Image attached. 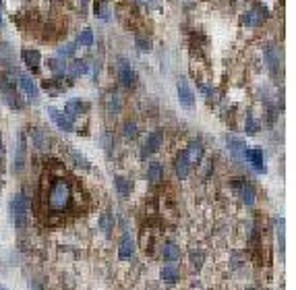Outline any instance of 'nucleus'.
<instances>
[{
  "label": "nucleus",
  "mask_w": 296,
  "mask_h": 290,
  "mask_svg": "<svg viewBox=\"0 0 296 290\" xmlns=\"http://www.w3.org/2000/svg\"><path fill=\"white\" fill-rule=\"evenodd\" d=\"M137 133H139L137 124H135L133 120H126V122H124V127H122V135L126 137V139H135Z\"/></svg>",
  "instance_id": "c85d7f7f"
},
{
  "label": "nucleus",
  "mask_w": 296,
  "mask_h": 290,
  "mask_svg": "<svg viewBox=\"0 0 296 290\" xmlns=\"http://www.w3.org/2000/svg\"><path fill=\"white\" fill-rule=\"evenodd\" d=\"M162 141H164V133L162 131L149 133L147 141H145V147H143V158H147L149 154H156V151L160 149V145H162Z\"/></svg>",
  "instance_id": "1a4fd4ad"
},
{
  "label": "nucleus",
  "mask_w": 296,
  "mask_h": 290,
  "mask_svg": "<svg viewBox=\"0 0 296 290\" xmlns=\"http://www.w3.org/2000/svg\"><path fill=\"white\" fill-rule=\"evenodd\" d=\"M77 46H83V48L93 46V31L91 29H83L81 35L77 37Z\"/></svg>",
  "instance_id": "cd10ccee"
},
{
  "label": "nucleus",
  "mask_w": 296,
  "mask_h": 290,
  "mask_svg": "<svg viewBox=\"0 0 296 290\" xmlns=\"http://www.w3.org/2000/svg\"><path fill=\"white\" fill-rule=\"evenodd\" d=\"M12 73L15 71H10V73H4L2 79H0V89H2V95H4V102L10 106V108H21V100H19V95H17V87H15V83L17 79H12Z\"/></svg>",
  "instance_id": "7ed1b4c3"
},
{
  "label": "nucleus",
  "mask_w": 296,
  "mask_h": 290,
  "mask_svg": "<svg viewBox=\"0 0 296 290\" xmlns=\"http://www.w3.org/2000/svg\"><path fill=\"white\" fill-rule=\"evenodd\" d=\"M265 17H267L265 8H253V10H249L247 15H245V25H249V27H259V25H263Z\"/></svg>",
  "instance_id": "ddd939ff"
},
{
  "label": "nucleus",
  "mask_w": 296,
  "mask_h": 290,
  "mask_svg": "<svg viewBox=\"0 0 296 290\" xmlns=\"http://www.w3.org/2000/svg\"><path fill=\"white\" fill-rule=\"evenodd\" d=\"M137 44H139V50H141V52H147V50H149V41L143 39V37H137Z\"/></svg>",
  "instance_id": "4c0bfd02"
},
{
  "label": "nucleus",
  "mask_w": 296,
  "mask_h": 290,
  "mask_svg": "<svg viewBox=\"0 0 296 290\" xmlns=\"http://www.w3.org/2000/svg\"><path fill=\"white\" fill-rule=\"evenodd\" d=\"M100 228L104 230L106 237H110V234H112V228H114V218H112L110 212H104L100 216Z\"/></svg>",
  "instance_id": "a878e982"
},
{
  "label": "nucleus",
  "mask_w": 296,
  "mask_h": 290,
  "mask_svg": "<svg viewBox=\"0 0 296 290\" xmlns=\"http://www.w3.org/2000/svg\"><path fill=\"white\" fill-rule=\"evenodd\" d=\"M33 143H35V147L39 149V151H46L48 149V145H50V139L44 135V131L41 129H33Z\"/></svg>",
  "instance_id": "393cba45"
},
{
  "label": "nucleus",
  "mask_w": 296,
  "mask_h": 290,
  "mask_svg": "<svg viewBox=\"0 0 296 290\" xmlns=\"http://www.w3.org/2000/svg\"><path fill=\"white\" fill-rule=\"evenodd\" d=\"M21 58H23V62L27 64V68H29V71H37V68H39L41 54H39L37 50H23V52H21Z\"/></svg>",
  "instance_id": "f8f14e48"
},
{
  "label": "nucleus",
  "mask_w": 296,
  "mask_h": 290,
  "mask_svg": "<svg viewBox=\"0 0 296 290\" xmlns=\"http://www.w3.org/2000/svg\"><path fill=\"white\" fill-rule=\"evenodd\" d=\"M48 116L52 118V122L56 124V127L62 129V131H73V129H75V127H73V120H70L64 112H60V110L48 108Z\"/></svg>",
  "instance_id": "423d86ee"
},
{
  "label": "nucleus",
  "mask_w": 296,
  "mask_h": 290,
  "mask_svg": "<svg viewBox=\"0 0 296 290\" xmlns=\"http://www.w3.org/2000/svg\"><path fill=\"white\" fill-rule=\"evenodd\" d=\"M27 216H29V199H27V195H23V193H19V195H15L10 201V218L17 228H25Z\"/></svg>",
  "instance_id": "f03ea898"
},
{
  "label": "nucleus",
  "mask_w": 296,
  "mask_h": 290,
  "mask_svg": "<svg viewBox=\"0 0 296 290\" xmlns=\"http://www.w3.org/2000/svg\"><path fill=\"white\" fill-rule=\"evenodd\" d=\"M87 71H89V62H87V60H83V58H77V60H73V62H70V64L66 66V73H68L70 79L85 75Z\"/></svg>",
  "instance_id": "4468645a"
},
{
  "label": "nucleus",
  "mask_w": 296,
  "mask_h": 290,
  "mask_svg": "<svg viewBox=\"0 0 296 290\" xmlns=\"http://www.w3.org/2000/svg\"><path fill=\"white\" fill-rule=\"evenodd\" d=\"M234 187L241 191V195H243V201L247 205H253L255 203V189H253L249 183H234Z\"/></svg>",
  "instance_id": "6ab92c4d"
},
{
  "label": "nucleus",
  "mask_w": 296,
  "mask_h": 290,
  "mask_svg": "<svg viewBox=\"0 0 296 290\" xmlns=\"http://www.w3.org/2000/svg\"><path fill=\"white\" fill-rule=\"evenodd\" d=\"M77 52V44H64L58 48V58H73Z\"/></svg>",
  "instance_id": "c756f323"
},
{
  "label": "nucleus",
  "mask_w": 296,
  "mask_h": 290,
  "mask_svg": "<svg viewBox=\"0 0 296 290\" xmlns=\"http://www.w3.org/2000/svg\"><path fill=\"white\" fill-rule=\"evenodd\" d=\"M102 141H104L106 151H110V149H112V135H110V133H104V135H102Z\"/></svg>",
  "instance_id": "c9c22d12"
},
{
  "label": "nucleus",
  "mask_w": 296,
  "mask_h": 290,
  "mask_svg": "<svg viewBox=\"0 0 296 290\" xmlns=\"http://www.w3.org/2000/svg\"><path fill=\"white\" fill-rule=\"evenodd\" d=\"M178 100L185 108H195V95H193V89L189 87V83L185 79L178 81Z\"/></svg>",
  "instance_id": "0eeeda50"
},
{
  "label": "nucleus",
  "mask_w": 296,
  "mask_h": 290,
  "mask_svg": "<svg viewBox=\"0 0 296 290\" xmlns=\"http://www.w3.org/2000/svg\"><path fill=\"white\" fill-rule=\"evenodd\" d=\"M193 259H195V268H199V266H201V261H199V259H203V255L193 253Z\"/></svg>",
  "instance_id": "58836bf2"
},
{
  "label": "nucleus",
  "mask_w": 296,
  "mask_h": 290,
  "mask_svg": "<svg viewBox=\"0 0 296 290\" xmlns=\"http://www.w3.org/2000/svg\"><path fill=\"white\" fill-rule=\"evenodd\" d=\"M114 187L118 191V195H122V197H129L131 191H133V183L129 181V178H124V176H116L114 178Z\"/></svg>",
  "instance_id": "5701e85b"
},
{
  "label": "nucleus",
  "mask_w": 296,
  "mask_h": 290,
  "mask_svg": "<svg viewBox=\"0 0 296 290\" xmlns=\"http://www.w3.org/2000/svg\"><path fill=\"white\" fill-rule=\"evenodd\" d=\"M160 278H162L166 284H176L178 278H180V274H178V270H176L174 266H164L162 272H160Z\"/></svg>",
  "instance_id": "4be33fe9"
},
{
  "label": "nucleus",
  "mask_w": 296,
  "mask_h": 290,
  "mask_svg": "<svg viewBox=\"0 0 296 290\" xmlns=\"http://www.w3.org/2000/svg\"><path fill=\"white\" fill-rule=\"evenodd\" d=\"M185 156L189 158L191 166H193V164H201V162H203V143H201V141H193V143L187 147Z\"/></svg>",
  "instance_id": "9d476101"
},
{
  "label": "nucleus",
  "mask_w": 296,
  "mask_h": 290,
  "mask_svg": "<svg viewBox=\"0 0 296 290\" xmlns=\"http://www.w3.org/2000/svg\"><path fill=\"white\" fill-rule=\"evenodd\" d=\"M245 129H247V133H249V135H255V133L259 131V124H257V120L253 118L251 114H249V116H247V120H245Z\"/></svg>",
  "instance_id": "473e14b6"
},
{
  "label": "nucleus",
  "mask_w": 296,
  "mask_h": 290,
  "mask_svg": "<svg viewBox=\"0 0 296 290\" xmlns=\"http://www.w3.org/2000/svg\"><path fill=\"white\" fill-rule=\"evenodd\" d=\"M133 253H135V243H133V239H131V237H124L122 243H120V247H118V257H120V259H129V257H133Z\"/></svg>",
  "instance_id": "412c9836"
},
{
  "label": "nucleus",
  "mask_w": 296,
  "mask_h": 290,
  "mask_svg": "<svg viewBox=\"0 0 296 290\" xmlns=\"http://www.w3.org/2000/svg\"><path fill=\"white\" fill-rule=\"evenodd\" d=\"M226 141H228V149L234 154V158H245V149H247V147H245V141H243V139L228 135Z\"/></svg>",
  "instance_id": "a211bd4d"
},
{
  "label": "nucleus",
  "mask_w": 296,
  "mask_h": 290,
  "mask_svg": "<svg viewBox=\"0 0 296 290\" xmlns=\"http://www.w3.org/2000/svg\"><path fill=\"white\" fill-rule=\"evenodd\" d=\"M174 172H176L178 178H187V176H189V172H191V162H189V158L185 156V151H182V154H178V158H176V162H174Z\"/></svg>",
  "instance_id": "2eb2a0df"
},
{
  "label": "nucleus",
  "mask_w": 296,
  "mask_h": 290,
  "mask_svg": "<svg viewBox=\"0 0 296 290\" xmlns=\"http://www.w3.org/2000/svg\"><path fill=\"white\" fill-rule=\"evenodd\" d=\"M85 112V104H83L81 100H68L66 104H64V114L73 120V118H77L79 114H83Z\"/></svg>",
  "instance_id": "dca6fc26"
},
{
  "label": "nucleus",
  "mask_w": 296,
  "mask_h": 290,
  "mask_svg": "<svg viewBox=\"0 0 296 290\" xmlns=\"http://www.w3.org/2000/svg\"><path fill=\"white\" fill-rule=\"evenodd\" d=\"M141 6H147V8H158L162 0H137Z\"/></svg>",
  "instance_id": "f704fd0d"
},
{
  "label": "nucleus",
  "mask_w": 296,
  "mask_h": 290,
  "mask_svg": "<svg viewBox=\"0 0 296 290\" xmlns=\"http://www.w3.org/2000/svg\"><path fill=\"white\" fill-rule=\"evenodd\" d=\"M276 232H278L280 251H284V220H282V218H276Z\"/></svg>",
  "instance_id": "7c9ffc66"
},
{
  "label": "nucleus",
  "mask_w": 296,
  "mask_h": 290,
  "mask_svg": "<svg viewBox=\"0 0 296 290\" xmlns=\"http://www.w3.org/2000/svg\"><path fill=\"white\" fill-rule=\"evenodd\" d=\"M73 203V187L66 178H56L46 193V205L54 214H64Z\"/></svg>",
  "instance_id": "f257e3e1"
},
{
  "label": "nucleus",
  "mask_w": 296,
  "mask_h": 290,
  "mask_svg": "<svg viewBox=\"0 0 296 290\" xmlns=\"http://www.w3.org/2000/svg\"><path fill=\"white\" fill-rule=\"evenodd\" d=\"M245 158L251 162V166H253V168H255L257 172H265L263 151H261V149H245Z\"/></svg>",
  "instance_id": "9b49d317"
},
{
  "label": "nucleus",
  "mask_w": 296,
  "mask_h": 290,
  "mask_svg": "<svg viewBox=\"0 0 296 290\" xmlns=\"http://www.w3.org/2000/svg\"><path fill=\"white\" fill-rule=\"evenodd\" d=\"M4 154V147H2V135H0V156Z\"/></svg>",
  "instance_id": "ea45409f"
},
{
  "label": "nucleus",
  "mask_w": 296,
  "mask_h": 290,
  "mask_svg": "<svg viewBox=\"0 0 296 290\" xmlns=\"http://www.w3.org/2000/svg\"><path fill=\"white\" fill-rule=\"evenodd\" d=\"M0 290H6V288H0Z\"/></svg>",
  "instance_id": "37998d69"
},
{
  "label": "nucleus",
  "mask_w": 296,
  "mask_h": 290,
  "mask_svg": "<svg viewBox=\"0 0 296 290\" xmlns=\"http://www.w3.org/2000/svg\"><path fill=\"white\" fill-rule=\"evenodd\" d=\"M147 178H149V183L153 185H158L162 178H164V168H162V164L160 162H151L149 164V168H147Z\"/></svg>",
  "instance_id": "aec40b11"
},
{
  "label": "nucleus",
  "mask_w": 296,
  "mask_h": 290,
  "mask_svg": "<svg viewBox=\"0 0 296 290\" xmlns=\"http://www.w3.org/2000/svg\"><path fill=\"white\" fill-rule=\"evenodd\" d=\"M118 79L124 87H133L135 81H137V75L131 68V62L126 58H118Z\"/></svg>",
  "instance_id": "20e7f679"
},
{
  "label": "nucleus",
  "mask_w": 296,
  "mask_h": 290,
  "mask_svg": "<svg viewBox=\"0 0 296 290\" xmlns=\"http://www.w3.org/2000/svg\"><path fill=\"white\" fill-rule=\"evenodd\" d=\"M48 68L56 75H64L66 73V62L62 58H50L48 60Z\"/></svg>",
  "instance_id": "bb28decb"
},
{
  "label": "nucleus",
  "mask_w": 296,
  "mask_h": 290,
  "mask_svg": "<svg viewBox=\"0 0 296 290\" xmlns=\"http://www.w3.org/2000/svg\"><path fill=\"white\" fill-rule=\"evenodd\" d=\"M25 166V135H17V154H15V170H23Z\"/></svg>",
  "instance_id": "f3484780"
},
{
  "label": "nucleus",
  "mask_w": 296,
  "mask_h": 290,
  "mask_svg": "<svg viewBox=\"0 0 296 290\" xmlns=\"http://www.w3.org/2000/svg\"><path fill=\"white\" fill-rule=\"evenodd\" d=\"M17 83L19 87L25 91V95L29 100H35L37 98V87H35V81L27 75V73H17Z\"/></svg>",
  "instance_id": "39448f33"
},
{
  "label": "nucleus",
  "mask_w": 296,
  "mask_h": 290,
  "mask_svg": "<svg viewBox=\"0 0 296 290\" xmlns=\"http://www.w3.org/2000/svg\"><path fill=\"white\" fill-rule=\"evenodd\" d=\"M70 156H73V160H75V164H77V166H81V168H89V162H87V158H83L81 154H77V151H73V154H70Z\"/></svg>",
  "instance_id": "72a5a7b5"
},
{
  "label": "nucleus",
  "mask_w": 296,
  "mask_h": 290,
  "mask_svg": "<svg viewBox=\"0 0 296 290\" xmlns=\"http://www.w3.org/2000/svg\"><path fill=\"white\" fill-rule=\"evenodd\" d=\"M249 290H255V288H249Z\"/></svg>",
  "instance_id": "79ce46f5"
},
{
  "label": "nucleus",
  "mask_w": 296,
  "mask_h": 290,
  "mask_svg": "<svg viewBox=\"0 0 296 290\" xmlns=\"http://www.w3.org/2000/svg\"><path fill=\"white\" fill-rule=\"evenodd\" d=\"M106 102H108V112H110V114H116V112H118V108H120L118 95H116V93H110Z\"/></svg>",
  "instance_id": "2f4dec72"
},
{
  "label": "nucleus",
  "mask_w": 296,
  "mask_h": 290,
  "mask_svg": "<svg viewBox=\"0 0 296 290\" xmlns=\"http://www.w3.org/2000/svg\"><path fill=\"white\" fill-rule=\"evenodd\" d=\"M265 62H267V68L278 75L280 73V62H282V56H280V50L276 46H267L265 48Z\"/></svg>",
  "instance_id": "6e6552de"
},
{
  "label": "nucleus",
  "mask_w": 296,
  "mask_h": 290,
  "mask_svg": "<svg viewBox=\"0 0 296 290\" xmlns=\"http://www.w3.org/2000/svg\"><path fill=\"white\" fill-rule=\"evenodd\" d=\"M0 27H2V12H0Z\"/></svg>",
  "instance_id": "a19ab883"
},
{
  "label": "nucleus",
  "mask_w": 296,
  "mask_h": 290,
  "mask_svg": "<svg viewBox=\"0 0 296 290\" xmlns=\"http://www.w3.org/2000/svg\"><path fill=\"white\" fill-rule=\"evenodd\" d=\"M164 259L166 261H178V257H180V249H178V245H174V243H166L164 245Z\"/></svg>",
  "instance_id": "b1692460"
},
{
  "label": "nucleus",
  "mask_w": 296,
  "mask_h": 290,
  "mask_svg": "<svg viewBox=\"0 0 296 290\" xmlns=\"http://www.w3.org/2000/svg\"><path fill=\"white\" fill-rule=\"evenodd\" d=\"M95 12H97V17H100V19H108V8L100 6V2H97V6H95Z\"/></svg>",
  "instance_id": "e433bc0d"
}]
</instances>
